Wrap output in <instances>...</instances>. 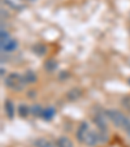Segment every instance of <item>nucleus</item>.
I'll use <instances>...</instances> for the list:
<instances>
[{
	"instance_id": "39448f33",
	"label": "nucleus",
	"mask_w": 130,
	"mask_h": 147,
	"mask_svg": "<svg viewBox=\"0 0 130 147\" xmlns=\"http://www.w3.org/2000/svg\"><path fill=\"white\" fill-rule=\"evenodd\" d=\"M1 48L5 52H12L17 48V42L13 40V39H8L5 42H1Z\"/></svg>"
},
{
	"instance_id": "7ed1b4c3",
	"label": "nucleus",
	"mask_w": 130,
	"mask_h": 147,
	"mask_svg": "<svg viewBox=\"0 0 130 147\" xmlns=\"http://www.w3.org/2000/svg\"><path fill=\"white\" fill-rule=\"evenodd\" d=\"M90 131V128H89V124L87 122H82V124L78 126V130H77V139L81 142V143H83L86 139V137H87V134H89Z\"/></svg>"
},
{
	"instance_id": "9d476101",
	"label": "nucleus",
	"mask_w": 130,
	"mask_h": 147,
	"mask_svg": "<svg viewBox=\"0 0 130 147\" xmlns=\"http://www.w3.org/2000/svg\"><path fill=\"white\" fill-rule=\"evenodd\" d=\"M56 146L57 147H73V143L67 137H60V138L56 141Z\"/></svg>"
},
{
	"instance_id": "4468645a",
	"label": "nucleus",
	"mask_w": 130,
	"mask_h": 147,
	"mask_svg": "<svg viewBox=\"0 0 130 147\" xmlns=\"http://www.w3.org/2000/svg\"><path fill=\"white\" fill-rule=\"evenodd\" d=\"M34 144H35V147H53L52 142L48 141V139H46V138L36 139V141L34 142Z\"/></svg>"
},
{
	"instance_id": "20e7f679",
	"label": "nucleus",
	"mask_w": 130,
	"mask_h": 147,
	"mask_svg": "<svg viewBox=\"0 0 130 147\" xmlns=\"http://www.w3.org/2000/svg\"><path fill=\"white\" fill-rule=\"evenodd\" d=\"M98 143H100V141H99V133L90 129V131H89V134H87V137H86L83 144H86V146H95V144H98Z\"/></svg>"
},
{
	"instance_id": "0eeeda50",
	"label": "nucleus",
	"mask_w": 130,
	"mask_h": 147,
	"mask_svg": "<svg viewBox=\"0 0 130 147\" xmlns=\"http://www.w3.org/2000/svg\"><path fill=\"white\" fill-rule=\"evenodd\" d=\"M24 80H25L26 85H33V83L36 82V74L33 70H26L24 73Z\"/></svg>"
},
{
	"instance_id": "f8f14e48",
	"label": "nucleus",
	"mask_w": 130,
	"mask_h": 147,
	"mask_svg": "<svg viewBox=\"0 0 130 147\" xmlns=\"http://www.w3.org/2000/svg\"><path fill=\"white\" fill-rule=\"evenodd\" d=\"M33 51H34V53H35V55L43 56L46 52H47V47H46L44 45H42V43H36V45L33 47Z\"/></svg>"
},
{
	"instance_id": "6e6552de",
	"label": "nucleus",
	"mask_w": 130,
	"mask_h": 147,
	"mask_svg": "<svg viewBox=\"0 0 130 147\" xmlns=\"http://www.w3.org/2000/svg\"><path fill=\"white\" fill-rule=\"evenodd\" d=\"M94 122L99 126L100 130H107V122H105L104 115H95L94 116Z\"/></svg>"
},
{
	"instance_id": "9b49d317",
	"label": "nucleus",
	"mask_w": 130,
	"mask_h": 147,
	"mask_svg": "<svg viewBox=\"0 0 130 147\" xmlns=\"http://www.w3.org/2000/svg\"><path fill=\"white\" fill-rule=\"evenodd\" d=\"M30 111L31 109L29 108L26 104H24V103H21L18 106V108H17V113H18L21 117H28L29 113H30Z\"/></svg>"
},
{
	"instance_id": "f03ea898",
	"label": "nucleus",
	"mask_w": 130,
	"mask_h": 147,
	"mask_svg": "<svg viewBox=\"0 0 130 147\" xmlns=\"http://www.w3.org/2000/svg\"><path fill=\"white\" fill-rule=\"evenodd\" d=\"M105 113H107L108 119L112 121V124H113L115 126H117V128L126 129L127 125L130 124L129 119H127L125 115H122L120 111H117V109H108Z\"/></svg>"
},
{
	"instance_id": "2eb2a0df",
	"label": "nucleus",
	"mask_w": 130,
	"mask_h": 147,
	"mask_svg": "<svg viewBox=\"0 0 130 147\" xmlns=\"http://www.w3.org/2000/svg\"><path fill=\"white\" fill-rule=\"evenodd\" d=\"M44 68L48 70V72H53V70L57 68V63H56L55 60H48L44 64Z\"/></svg>"
},
{
	"instance_id": "ddd939ff",
	"label": "nucleus",
	"mask_w": 130,
	"mask_h": 147,
	"mask_svg": "<svg viewBox=\"0 0 130 147\" xmlns=\"http://www.w3.org/2000/svg\"><path fill=\"white\" fill-rule=\"evenodd\" d=\"M53 116H55V108H52V107H48V108L43 109L42 117H43L44 120L50 121V120H52V119H53Z\"/></svg>"
},
{
	"instance_id": "f257e3e1",
	"label": "nucleus",
	"mask_w": 130,
	"mask_h": 147,
	"mask_svg": "<svg viewBox=\"0 0 130 147\" xmlns=\"http://www.w3.org/2000/svg\"><path fill=\"white\" fill-rule=\"evenodd\" d=\"M4 83H5L7 87H9V89L13 90V91H21V90L26 86L24 76H21L17 72L9 73L5 77V80H4Z\"/></svg>"
},
{
	"instance_id": "dca6fc26",
	"label": "nucleus",
	"mask_w": 130,
	"mask_h": 147,
	"mask_svg": "<svg viewBox=\"0 0 130 147\" xmlns=\"http://www.w3.org/2000/svg\"><path fill=\"white\" fill-rule=\"evenodd\" d=\"M31 113H33L34 116H42V113H43V108H42L39 104H35V106L31 107Z\"/></svg>"
},
{
	"instance_id": "f3484780",
	"label": "nucleus",
	"mask_w": 130,
	"mask_h": 147,
	"mask_svg": "<svg viewBox=\"0 0 130 147\" xmlns=\"http://www.w3.org/2000/svg\"><path fill=\"white\" fill-rule=\"evenodd\" d=\"M129 85H130V80H129Z\"/></svg>"
},
{
	"instance_id": "423d86ee",
	"label": "nucleus",
	"mask_w": 130,
	"mask_h": 147,
	"mask_svg": "<svg viewBox=\"0 0 130 147\" xmlns=\"http://www.w3.org/2000/svg\"><path fill=\"white\" fill-rule=\"evenodd\" d=\"M81 95H82V91H81V89H77V87H74V89L69 90V91L67 92V99L70 100V102H74V100L79 99Z\"/></svg>"
},
{
	"instance_id": "1a4fd4ad",
	"label": "nucleus",
	"mask_w": 130,
	"mask_h": 147,
	"mask_svg": "<svg viewBox=\"0 0 130 147\" xmlns=\"http://www.w3.org/2000/svg\"><path fill=\"white\" fill-rule=\"evenodd\" d=\"M4 109H5V113L8 115L9 119H13L14 113H16V108H14L13 103H12L11 100H5V103H4Z\"/></svg>"
}]
</instances>
